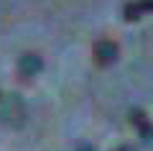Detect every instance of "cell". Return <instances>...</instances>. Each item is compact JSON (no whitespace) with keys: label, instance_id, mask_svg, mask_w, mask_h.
Returning <instances> with one entry per match:
<instances>
[{"label":"cell","instance_id":"obj_6","mask_svg":"<svg viewBox=\"0 0 153 151\" xmlns=\"http://www.w3.org/2000/svg\"><path fill=\"white\" fill-rule=\"evenodd\" d=\"M76 151H94V149H92V146H79Z\"/></svg>","mask_w":153,"mask_h":151},{"label":"cell","instance_id":"obj_1","mask_svg":"<svg viewBox=\"0 0 153 151\" xmlns=\"http://www.w3.org/2000/svg\"><path fill=\"white\" fill-rule=\"evenodd\" d=\"M0 120L10 128H21L26 123V103L18 95H8L0 103Z\"/></svg>","mask_w":153,"mask_h":151},{"label":"cell","instance_id":"obj_4","mask_svg":"<svg viewBox=\"0 0 153 151\" xmlns=\"http://www.w3.org/2000/svg\"><path fill=\"white\" fill-rule=\"evenodd\" d=\"M146 13H153V0H133V3L125 5L123 16H125V21H138Z\"/></svg>","mask_w":153,"mask_h":151},{"label":"cell","instance_id":"obj_3","mask_svg":"<svg viewBox=\"0 0 153 151\" xmlns=\"http://www.w3.org/2000/svg\"><path fill=\"white\" fill-rule=\"evenodd\" d=\"M41 67H44V62H41L38 54H23L21 59H18V72H21V77H36L38 72H41Z\"/></svg>","mask_w":153,"mask_h":151},{"label":"cell","instance_id":"obj_7","mask_svg":"<svg viewBox=\"0 0 153 151\" xmlns=\"http://www.w3.org/2000/svg\"><path fill=\"white\" fill-rule=\"evenodd\" d=\"M115 151H128V149H125V146H120V149H115Z\"/></svg>","mask_w":153,"mask_h":151},{"label":"cell","instance_id":"obj_2","mask_svg":"<svg viewBox=\"0 0 153 151\" xmlns=\"http://www.w3.org/2000/svg\"><path fill=\"white\" fill-rule=\"evenodd\" d=\"M130 123L138 128V133H140V138L146 141V143H151V141H153V123L148 120V115L143 113L140 108H133L130 110Z\"/></svg>","mask_w":153,"mask_h":151},{"label":"cell","instance_id":"obj_5","mask_svg":"<svg viewBox=\"0 0 153 151\" xmlns=\"http://www.w3.org/2000/svg\"><path fill=\"white\" fill-rule=\"evenodd\" d=\"M94 56H97V62L102 67H107V64H112V62L117 59V46L105 38V41H100L97 46H94Z\"/></svg>","mask_w":153,"mask_h":151}]
</instances>
